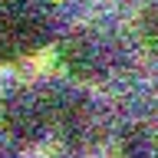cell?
I'll use <instances>...</instances> for the list:
<instances>
[{"mask_svg": "<svg viewBox=\"0 0 158 158\" xmlns=\"http://www.w3.org/2000/svg\"><path fill=\"white\" fill-rule=\"evenodd\" d=\"M138 30H142V40L158 53V3H148L138 17Z\"/></svg>", "mask_w": 158, "mask_h": 158, "instance_id": "5b68a950", "label": "cell"}, {"mask_svg": "<svg viewBox=\"0 0 158 158\" xmlns=\"http://www.w3.org/2000/svg\"><path fill=\"white\" fill-rule=\"evenodd\" d=\"M59 59L76 79H106L109 66H112L109 46L99 36H92V33L69 36L63 43V49H59Z\"/></svg>", "mask_w": 158, "mask_h": 158, "instance_id": "3957f363", "label": "cell"}, {"mask_svg": "<svg viewBox=\"0 0 158 158\" xmlns=\"http://www.w3.org/2000/svg\"><path fill=\"white\" fill-rule=\"evenodd\" d=\"M40 102H43L46 122L49 125H59L63 132H73V128H79L86 122V99L76 96L66 86H53L46 92H40Z\"/></svg>", "mask_w": 158, "mask_h": 158, "instance_id": "277c9868", "label": "cell"}, {"mask_svg": "<svg viewBox=\"0 0 158 158\" xmlns=\"http://www.w3.org/2000/svg\"><path fill=\"white\" fill-rule=\"evenodd\" d=\"M0 122L7 128V135L23 142V145L40 142L46 125H49L46 112H43V102L33 92H13V96H7L3 106H0Z\"/></svg>", "mask_w": 158, "mask_h": 158, "instance_id": "7a4b0ae2", "label": "cell"}, {"mask_svg": "<svg viewBox=\"0 0 158 158\" xmlns=\"http://www.w3.org/2000/svg\"><path fill=\"white\" fill-rule=\"evenodd\" d=\"M49 40V23L23 3L0 7V56H23Z\"/></svg>", "mask_w": 158, "mask_h": 158, "instance_id": "6da1fadb", "label": "cell"}]
</instances>
